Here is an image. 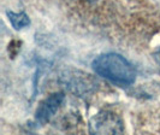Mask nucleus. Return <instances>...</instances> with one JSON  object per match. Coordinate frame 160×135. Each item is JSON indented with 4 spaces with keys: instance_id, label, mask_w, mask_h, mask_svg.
Wrapping results in <instances>:
<instances>
[{
    "instance_id": "nucleus-1",
    "label": "nucleus",
    "mask_w": 160,
    "mask_h": 135,
    "mask_svg": "<svg viewBox=\"0 0 160 135\" xmlns=\"http://www.w3.org/2000/svg\"><path fill=\"white\" fill-rule=\"evenodd\" d=\"M98 75L120 86L131 85L136 79V71L125 58L117 53L101 55L93 62Z\"/></svg>"
},
{
    "instance_id": "nucleus-2",
    "label": "nucleus",
    "mask_w": 160,
    "mask_h": 135,
    "mask_svg": "<svg viewBox=\"0 0 160 135\" xmlns=\"http://www.w3.org/2000/svg\"><path fill=\"white\" fill-rule=\"evenodd\" d=\"M92 134H122L124 132L120 117L111 111H100L89 122Z\"/></svg>"
},
{
    "instance_id": "nucleus-3",
    "label": "nucleus",
    "mask_w": 160,
    "mask_h": 135,
    "mask_svg": "<svg viewBox=\"0 0 160 135\" xmlns=\"http://www.w3.org/2000/svg\"><path fill=\"white\" fill-rule=\"evenodd\" d=\"M63 80L66 88L76 94H83L95 86V81L92 79L90 75L81 71L66 72L63 76Z\"/></svg>"
},
{
    "instance_id": "nucleus-4",
    "label": "nucleus",
    "mask_w": 160,
    "mask_h": 135,
    "mask_svg": "<svg viewBox=\"0 0 160 135\" xmlns=\"http://www.w3.org/2000/svg\"><path fill=\"white\" fill-rule=\"evenodd\" d=\"M64 99L65 96L63 93H54L46 98L36 110V121L42 124L47 123L60 109V106L64 103Z\"/></svg>"
},
{
    "instance_id": "nucleus-5",
    "label": "nucleus",
    "mask_w": 160,
    "mask_h": 135,
    "mask_svg": "<svg viewBox=\"0 0 160 135\" xmlns=\"http://www.w3.org/2000/svg\"><path fill=\"white\" fill-rule=\"evenodd\" d=\"M8 17L10 22L12 24V27L19 30L23 29L25 27H28L30 24V19L24 12H19V13H15V12H8Z\"/></svg>"
},
{
    "instance_id": "nucleus-6",
    "label": "nucleus",
    "mask_w": 160,
    "mask_h": 135,
    "mask_svg": "<svg viewBox=\"0 0 160 135\" xmlns=\"http://www.w3.org/2000/svg\"><path fill=\"white\" fill-rule=\"evenodd\" d=\"M89 1H95V0H89Z\"/></svg>"
}]
</instances>
